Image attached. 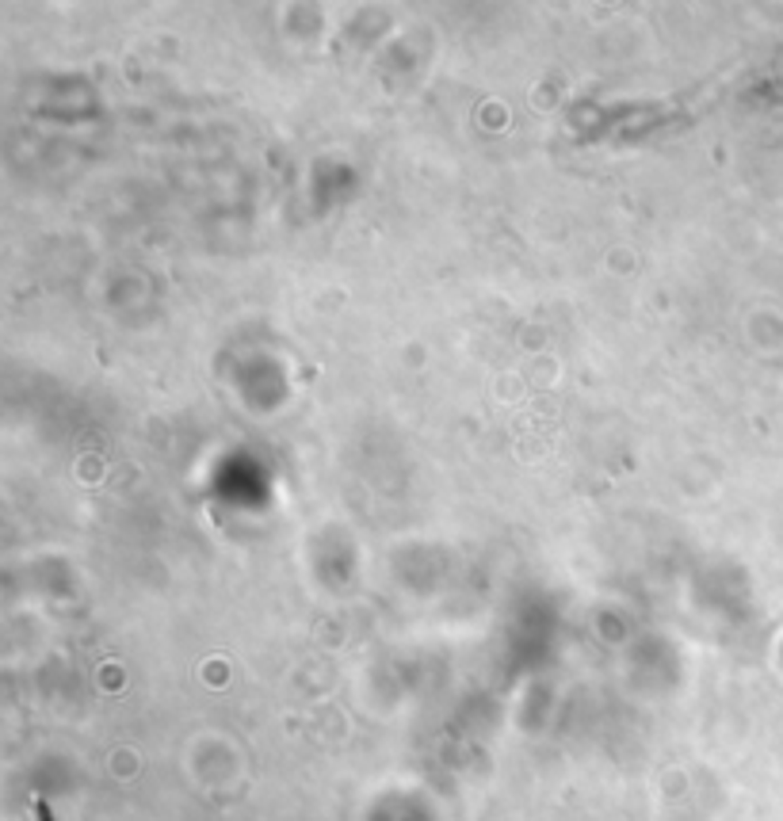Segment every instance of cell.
<instances>
[{
	"label": "cell",
	"instance_id": "6da1fadb",
	"mask_svg": "<svg viewBox=\"0 0 783 821\" xmlns=\"http://www.w3.org/2000/svg\"><path fill=\"white\" fill-rule=\"evenodd\" d=\"M35 814H39V821H54V814H50V807H46V802L39 798L35 802Z\"/></svg>",
	"mask_w": 783,
	"mask_h": 821
}]
</instances>
